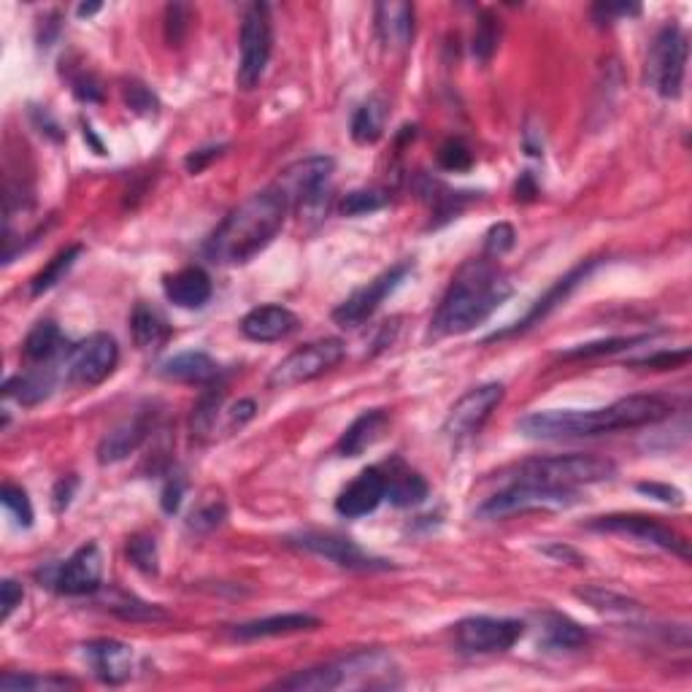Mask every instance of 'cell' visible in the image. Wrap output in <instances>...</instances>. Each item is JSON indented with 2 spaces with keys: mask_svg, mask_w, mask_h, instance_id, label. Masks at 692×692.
Wrapping results in <instances>:
<instances>
[{
  "mask_svg": "<svg viewBox=\"0 0 692 692\" xmlns=\"http://www.w3.org/2000/svg\"><path fill=\"white\" fill-rule=\"evenodd\" d=\"M674 406L660 395H628L603 409H549L533 411L519 419V433L536 441H560V438H592L614 430H633L657 425L671 417Z\"/></svg>",
  "mask_w": 692,
  "mask_h": 692,
  "instance_id": "cell-1",
  "label": "cell"
},
{
  "mask_svg": "<svg viewBox=\"0 0 692 692\" xmlns=\"http://www.w3.org/2000/svg\"><path fill=\"white\" fill-rule=\"evenodd\" d=\"M287 211L290 206L276 187L255 192L219 222V228L206 241V255L219 265H244L255 260L279 236Z\"/></svg>",
  "mask_w": 692,
  "mask_h": 692,
  "instance_id": "cell-2",
  "label": "cell"
},
{
  "mask_svg": "<svg viewBox=\"0 0 692 692\" xmlns=\"http://www.w3.org/2000/svg\"><path fill=\"white\" fill-rule=\"evenodd\" d=\"M511 295V284L490 260H471L460 268L455 282L449 284L444 301L433 317L436 336H460L482 325L492 311Z\"/></svg>",
  "mask_w": 692,
  "mask_h": 692,
  "instance_id": "cell-3",
  "label": "cell"
},
{
  "mask_svg": "<svg viewBox=\"0 0 692 692\" xmlns=\"http://www.w3.org/2000/svg\"><path fill=\"white\" fill-rule=\"evenodd\" d=\"M401 674L398 665L382 649H363L341 657L336 663L317 665L306 671H295L276 687L295 692H330V690H387L398 687Z\"/></svg>",
  "mask_w": 692,
  "mask_h": 692,
  "instance_id": "cell-4",
  "label": "cell"
},
{
  "mask_svg": "<svg viewBox=\"0 0 692 692\" xmlns=\"http://www.w3.org/2000/svg\"><path fill=\"white\" fill-rule=\"evenodd\" d=\"M617 474V465L598 455H549L530 457L511 468L514 482L544 484V487H568L576 490L582 484L606 482Z\"/></svg>",
  "mask_w": 692,
  "mask_h": 692,
  "instance_id": "cell-5",
  "label": "cell"
},
{
  "mask_svg": "<svg viewBox=\"0 0 692 692\" xmlns=\"http://www.w3.org/2000/svg\"><path fill=\"white\" fill-rule=\"evenodd\" d=\"M579 503V492L568 487H544V484L511 482L506 490L495 492L492 498L476 509V517L482 519H506L511 514L541 509H571Z\"/></svg>",
  "mask_w": 692,
  "mask_h": 692,
  "instance_id": "cell-6",
  "label": "cell"
},
{
  "mask_svg": "<svg viewBox=\"0 0 692 692\" xmlns=\"http://www.w3.org/2000/svg\"><path fill=\"white\" fill-rule=\"evenodd\" d=\"M687 57H690V41L679 25H668L660 30L655 44L649 49L647 82L668 101H676L682 95L684 73H687Z\"/></svg>",
  "mask_w": 692,
  "mask_h": 692,
  "instance_id": "cell-7",
  "label": "cell"
},
{
  "mask_svg": "<svg viewBox=\"0 0 692 692\" xmlns=\"http://www.w3.org/2000/svg\"><path fill=\"white\" fill-rule=\"evenodd\" d=\"M274 52V22H271V6L252 3L241 22V63H238V87L252 90L260 84L265 65Z\"/></svg>",
  "mask_w": 692,
  "mask_h": 692,
  "instance_id": "cell-8",
  "label": "cell"
},
{
  "mask_svg": "<svg viewBox=\"0 0 692 692\" xmlns=\"http://www.w3.org/2000/svg\"><path fill=\"white\" fill-rule=\"evenodd\" d=\"M346 355V346L341 338H322V341H311V344L295 349L276 365L268 384L274 390H287V387H298L311 379H319L328 374L330 368H336Z\"/></svg>",
  "mask_w": 692,
  "mask_h": 692,
  "instance_id": "cell-9",
  "label": "cell"
},
{
  "mask_svg": "<svg viewBox=\"0 0 692 692\" xmlns=\"http://www.w3.org/2000/svg\"><path fill=\"white\" fill-rule=\"evenodd\" d=\"M503 398H506V387L501 382H490L468 390L449 409L447 419H444V436L452 438V441H463V438L479 433L484 422L492 417V411L501 406Z\"/></svg>",
  "mask_w": 692,
  "mask_h": 692,
  "instance_id": "cell-10",
  "label": "cell"
},
{
  "mask_svg": "<svg viewBox=\"0 0 692 692\" xmlns=\"http://www.w3.org/2000/svg\"><path fill=\"white\" fill-rule=\"evenodd\" d=\"M119 363V346L109 333H92L84 341L73 346L68 355V379L73 384H84V387H95V384L106 382Z\"/></svg>",
  "mask_w": 692,
  "mask_h": 692,
  "instance_id": "cell-11",
  "label": "cell"
},
{
  "mask_svg": "<svg viewBox=\"0 0 692 692\" xmlns=\"http://www.w3.org/2000/svg\"><path fill=\"white\" fill-rule=\"evenodd\" d=\"M525 633V625L519 620H506V617H468L457 622L455 638L457 647L474 655H495V652H509Z\"/></svg>",
  "mask_w": 692,
  "mask_h": 692,
  "instance_id": "cell-12",
  "label": "cell"
},
{
  "mask_svg": "<svg viewBox=\"0 0 692 692\" xmlns=\"http://www.w3.org/2000/svg\"><path fill=\"white\" fill-rule=\"evenodd\" d=\"M333 171H336L333 157H306L301 163L290 165L274 187L282 192L287 206H314L322 198V192H328Z\"/></svg>",
  "mask_w": 692,
  "mask_h": 692,
  "instance_id": "cell-13",
  "label": "cell"
},
{
  "mask_svg": "<svg viewBox=\"0 0 692 692\" xmlns=\"http://www.w3.org/2000/svg\"><path fill=\"white\" fill-rule=\"evenodd\" d=\"M411 274V263H398L392 265L390 271H384L382 276H376L374 282H368L365 287H360L357 292H352L336 311H333V319L341 328H360L365 319H371L376 314V309L382 306L384 298L392 295L403 284V279Z\"/></svg>",
  "mask_w": 692,
  "mask_h": 692,
  "instance_id": "cell-14",
  "label": "cell"
},
{
  "mask_svg": "<svg viewBox=\"0 0 692 692\" xmlns=\"http://www.w3.org/2000/svg\"><path fill=\"white\" fill-rule=\"evenodd\" d=\"M292 547L311 552V555L325 557L330 563L349 568V571H384L390 568L387 560L382 557L368 555L365 549H360L352 538L338 536V533H317V530H306L298 536L290 538Z\"/></svg>",
  "mask_w": 692,
  "mask_h": 692,
  "instance_id": "cell-15",
  "label": "cell"
},
{
  "mask_svg": "<svg viewBox=\"0 0 692 692\" xmlns=\"http://www.w3.org/2000/svg\"><path fill=\"white\" fill-rule=\"evenodd\" d=\"M592 530H603V533H622V536H633L638 541H647L655 547L679 555L682 560H690V547L676 530L665 528L657 519L644 517V514H609V517H598L590 522Z\"/></svg>",
  "mask_w": 692,
  "mask_h": 692,
  "instance_id": "cell-16",
  "label": "cell"
},
{
  "mask_svg": "<svg viewBox=\"0 0 692 692\" xmlns=\"http://www.w3.org/2000/svg\"><path fill=\"white\" fill-rule=\"evenodd\" d=\"M103 557L98 544H84L63 565L52 568L49 587L63 595H90L101 590Z\"/></svg>",
  "mask_w": 692,
  "mask_h": 692,
  "instance_id": "cell-17",
  "label": "cell"
},
{
  "mask_svg": "<svg viewBox=\"0 0 692 692\" xmlns=\"http://www.w3.org/2000/svg\"><path fill=\"white\" fill-rule=\"evenodd\" d=\"M387 498V476L382 468H365L355 482H349L336 498V511L341 517H365L379 509Z\"/></svg>",
  "mask_w": 692,
  "mask_h": 692,
  "instance_id": "cell-18",
  "label": "cell"
},
{
  "mask_svg": "<svg viewBox=\"0 0 692 692\" xmlns=\"http://www.w3.org/2000/svg\"><path fill=\"white\" fill-rule=\"evenodd\" d=\"M92 674L106 684H125L133 674V649L114 638H98L84 647Z\"/></svg>",
  "mask_w": 692,
  "mask_h": 692,
  "instance_id": "cell-19",
  "label": "cell"
},
{
  "mask_svg": "<svg viewBox=\"0 0 692 692\" xmlns=\"http://www.w3.org/2000/svg\"><path fill=\"white\" fill-rule=\"evenodd\" d=\"M595 265H598V263H595V260H590V263L576 265L571 274H565L563 279H557V282L552 284V287H549L544 298H538V301L533 303V309H530L528 314H525V317L519 319L514 328L501 330V333H495V336H490V341H498V338L514 336V333H522V330L533 328L538 319H544L549 314V311H555L557 306H560V303H563L565 298H568V295H571V292H574L576 287H579V284H582L584 279L590 276V271H592V268H595Z\"/></svg>",
  "mask_w": 692,
  "mask_h": 692,
  "instance_id": "cell-20",
  "label": "cell"
},
{
  "mask_svg": "<svg viewBox=\"0 0 692 692\" xmlns=\"http://www.w3.org/2000/svg\"><path fill=\"white\" fill-rule=\"evenodd\" d=\"M298 330V317L284 306H257L241 319V333L249 341H260V344H271V341H282L290 333Z\"/></svg>",
  "mask_w": 692,
  "mask_h": 692,
  "instance_id": "cell-21",
  "label": "cell"
},
{
  "mask_svg": "<svg viewBox=\"0 0 692 692\" xmlns=\"http://www.w3.org/2000/svg\"><path fill=\"white\" fill-rule=\"evenodd\" d=\"M163 290L165 298L176 303L179 309H203L211 301L214 287H211L209 274L198 265H192V268H182L176 274L165 276Z\"/></svg>",
  "mask_w": 692,
  "mask_h": 692,
  "instance_id": "cell-22",
  "label": "cell"
},
{
  "mask_svg": "<svg viewBox=\"0 0 692 692\" xmlns=\"http://www.w3.org/2000/svg\"><path fill=\"white\" fill-rule=\"evenodd\" d=\"M146 433H149V419H146L144 414L122 419L119 425H114V428L101 438V444H98V460H101V465L119 463V460L133 455V452L144 444Z\"/></svg>",
  "mask_w": 692,
  "mask_h": 692,
  "instance_id": "cell-23",
  "label": "cell"
},
{
  "mask_svg": "<svg viewBox=\"0 0 692 692\" xmlns=\"http://www.w3.org/2000/svg\"><path fill=\"white\" fill-rule=\"evenodd\" d=\"M376 30L390 49H406L414 38V6L403 0H384L376 6Z\"/></svg>",
  "mask_w": 692,
  "mask_h": 692,
  "instance_id": "cell-24",
  "label": "cell"
},
{
  "mask_svg": "<svg viewBox=\"0 0 692 692\" xmlns=\"http://www.w3.org/2000/svg\"><path fill=\"white\" fill-rule=\"evenodd\" d=\"M390 425V417L384 409L363 411L360 417L344 430V436L338 438V455L360 457L365 449H371L384 436V430Z\"/></svg>",
  "mask_w": 692,
  "mask_h": 692,
  "instance_id": "cell-25",
  "label": "cell"
},
{
  "mask_svg": "<svg viewBox=\"0 0 692 692\" xmlns=\"http://www.w3.org/2000/svg\"><path fill=\"white\" fill-rule=\"evenodd\" d=\"M319 620L314 614H274V617H263V620L244 622L233 628V636L238 641H255V638H274L290 636V633H303V630H317Z\"/></svg>",
  "mask_w": 692,
  "mask_h": 692,
  "instance_id": "cell-26",
  "label": "cell"
},
{
  "mask_svg": "<svg viewBox=\"0 0 692 692\" xmlns=\"http://www.w3.org/2000/svg\"><path fill=\"white\" fill-rule=\"evenodd\" d=\"M160 374L173 382H190V384H209L219 376V363L206 352H182V355L165 360Z\"/></svg>",
  "mask_w": 692,
  "mask_h": 692,
  "instance_id": "cell-27",
  "label": "cell"
},
{
  "mask_svg": "<svg viewBox=\"0 0 692 692\" xmlns=\"http://www.w3.org/2000/svg\"><path fill=\"white\" fill-rule=\"evenodd\" d=\"M130 333L138 349H160L171 338V328L157 309L138 303L130 317Z\"/></svg>",
  "mask_w": 692,
  "mask_h": 692,
  "instance_id": "cell-28",
  "label": "cell"
},
{
  "mask_svg": "<svg viewBox=\"0 0 692 692\" xmlns=\"http://www.w3.org/2000/svg\"><path fill=\"white\" fill-rule=\"evenodd\" d=\"M52 384H55L52 374L44 371V368H38V371H28V374L11 376L9 382L3 384V390H6L9 398L22 403V406H36L44 398H49Z\"/></svg>",
  "mask_w": 692,
  "mask_h": 692,
  "instance_id": "cell-29",
  "label": "cell"
},
{
  "mask_svg": "<svg viewBox=\"0 0 692 692\" xmlns=\"http://www.w3.org/2000/svg\"><path fill=\"white\" fill-rule=\"evenodd\" d=\"M387 498L395 506H419L428 498V482L409 468H403L398 474L387 476Z\"/></svg>",
  "mask_w": 692,
  "mask_h": 692,
  "instance_id": "cell-30",
  "label": "cell"
},
{
  "mask_svg": "<svg viewBox=\"0 0 692 692\" xmlns=\"http://www.w3.org/2000/svg\"><path fill=\"white\" fill-rule=\"evenodd\" d=\"M384 119H387L384 101L371 98L352 117V138H355L357 144H376L384 133Z\"/></svg>",
  "mask_w": 692,
  "mask_h": 692,
  "instance_id": "cell-31",
  "label": "cell"
},
{
  "mask_svg": "<svg viewBox=\"0 0 692 692\" xmlns=\"http://www.w3.org/2000/svg\"><path fill=\"white\" fill-rule=\"evenodd\" d=\"M60 349H63V333H60V328H57L52 319L38 322L36 328L28 333V338H25V355H28L33 363H46V360H52Z\"/></svg>",
  "mask_w": 692,
  "mask_h": 692,
  "instance_id": "cell-32",
  "label": "cell"
},
{
  "mask_svg": "<svg viewBox=\"0 0 692 692\" xmlns=\"http://www.w3.org/2000/svg\"><path fill=\"white\" fill-rule=\"evenodd\" d=\"M544 638L555 649H579L587 644V630L565 614H544Z\"/></svg>",
  "mask_w": 692,
  "mask_h": 692,
  "instance_id": "cell-33",
  "label": "cell"
},
{
  "mask_svg": "<svg viewBox=\"0 0 692 692\" xmlns=\"http://www.w3.org/2000/svg\"><path fill=\"white\" fill-rule=\"evenodd\" d=\"M79 255H82V246L73 244V246H68V249H63V252H60L57 257H52L44 271L33 276V282H30V292H33V295H44V292L52 290L57 282H63L65 274H68V271L73 268V263L79 260Z\"/></svg>",
  "mask_w": 692,
  "mask_h": 692,
  "instance_id": "cell-34",
  "label": "cell"
},
{
  "mask_svg": "<svg viewBox=\"0 0 692 692\" xmlns=\"http://www.w3.org/2000/svg\"><path fill=\"white\" fill-rule=\"evenodd\" d=\"M576 598L584 601L587 606H592L595 611H617V614H630V611H641V603L622 595V592H614L609 587H584V590H576Z\"/></svg>",
  "mask_w": 692,
  "mask_h": 692,
  "instance_id": "cell-35",
  "label": "cell"
},
{
  "mask_svg": "<svg viewBox=\"0 0 692 692\" xmlns=\"http://www.w3.org/2000/svg\"><path fill=\"white\" fill-rule=\"evenodd\" d=\"M76 687V682L65 676H36V674H6L0 679L3 692H57Z\"/></svg>",
  "mask_w": 692,
  "mask_h": 692,
  "instance_id": "cell-36",
  "label": "cell"
},
{
  "mask_svg": "<svg viewBox=\"0 0 692 692\" xmlns=\"http://www.w3.org/2000/svg\"><path fill=\"white\" fill-rule=\"evenodd\" d=\"M649 336H630V338H603V341H592V344H582L576 349H568L563 352V360H590V357H601V355H614V352H622V349H630L633 344H641L647 341Z\"/></svg>",
  "mask_w": 692,
  "mask_h": 692,
  "instance_id": "cell-37",
  "label": "cell"
},
{
  "mask_svg": "<svg viewBox=\"0 0 692 692\" xmlns=\"http://www.w3.org/2000/svg\"><path fill=\"white\" fill-rule=\"evenodd\" d=\"M109 609L117 614L119 620H128V622H165L168 620V614H165L160 606L136 601V598H119V601L111 603Z\"/></svg>",
  "mask_w": 692,
  "mask_h": 692,
  "instance_id": "cell-38",
  "label": "cell"
},
{
  "mask_svg": "<svg viewBox=\"0 0 692 692\" xmlns=\"http://www.w3.org/2000/svg\"><path fill=\"white\" fill-rule=\"evenodd\" d=\"M128 557L130 563L136 565L138 571L146 576L157 574V568H160V557H157V544L152 536H133L128 544Z\"/></svg>",
  "mask_w": 692,
  "mask_h": 692,
  "instance_id": "cell-39",
  "label": "cell"
},
{
  "mask_svg": "<svg viewBox=\"0 0 692 692\" xmlns=\"http://www.w3.org/2000/svg\"><path fill=\"white\" fill-rule=\"evenodd\" d=\"M438 165H441L444 171H452V173L468 171V168L474 165V155H471V149H468L465 141H460V138H449L447 144L438 149Z\"/></svg>",
  "mask_w": 692,
  "mask_h": 692,
  "instance_id": "cell-40",
  "label": "cell"
},
{
  "mask_svg": "<svg viewBox=\"0 0 692 692\" xmlns=\"http://www.w3.org/2000/svg\"><path fill=\"white\" fill-rule=\"evenodd\" d=\"M0 501H3V506L14 514V519H17L22 528H30V525H33V506H30L28 492L22 490V487H17V484H3Z\"/></svg>",
  "mask_w": 692,
  "mask_h": 692,
  "instance_id": "cell-41",
  "label": "cell"
},
{
  "mask_svg": "<svg viewBox=\"0 0 692 692\" xmlns=\"http://www.w3.org/2000/svg\"><path fill=\"white\" fill-rule=\"evenodd\" d=\"M219 403H222V392H217V390H209L206 395H203L201 401L195 403V411H192V433L206 436V433L214 428V422H217Z\"/></svg>",
  "mask_w": 692,
  "mask_h": 692,
  "instance_id": "cell-42",
  "label": "cell"
},
{
  "mask_svg": "<svg viewBox=\"0 0 692 692\" xmlns=\"http://www.w3.org/2000/svg\"><path fill=\"white\" fill-rule=\"evenodd\" d=\"M387 203L382 192L374 190H355L349 192L341 203V214L344 217H363V214H371V211H379Z\"/></svg>",
  "mask_w": 692,
  "mask_h": 692,
  "instance_id": "cell-43",
  "label": "cell"
},
{
  "mask_svg": "<svg viewBox=\"0 0 692 692\" xmlns=\"http://www.w3.org/2000/svg\"><path fill=\"white\" fill-rule=\"evenodd\" d=\"M190 28V9L182 6V3H173L165 9V38L168 44L179 46L182 44L184 33Z\"/></svg>",
  "mask_w": 692,
  "mask_h": 692,
  "instance_id": "cell-44",
  "label": "cell"
},
{
  "mask_svg": "<svg viewBox=\"0 0 692 692\" xmlns=\"http://www.w3.org/2000/svg\"><path fill=\"white\" fill-rule=\"evenodd\" d=\"M495 46H498V25H495V19L490 14H484L474 36V55L479 60H490Z\"/></svg>",
  "mask_w": 692,
  "mask_h": 692,
  "instance_id": "cell-45",
  "label": "cell"
},
{
  "mask_svg": "<svg viewBox=\"0 0 692 692\" xmlns=\"http://www.w3.org/2000/svg\"><path fill=\"white\" fill-rule=\"evenodd\" d=\"M690 360V349H679V352H657V355L641 357V360H633L630 365L636 368H652V371H674V368H682Z\"/></svg>",
  "mask_w": 692,
  "mask_h": 692,
  "instance_id": "cell-46",
  "label": "cell"
},
{
  "mask_svg": "<svg viewBox=\"0 0 692 692\" xmlns=\"http://www.w3.org/2000/svg\"><path fill=\"white\" fill-rule=\"evenodd\" d=\"M514 228L511 225H506V222H498L495 228H490V233H487V238H484V252L492 257H501L509 252L511 246H514Z\"/></svg>",
  "mask_w": 692,
  "mask_h": 692,
  "instance_id": "cell-47",
  "label": "cell"
},
{
  "mask_svg": "<svg viewBox=\"0 0 692 692\" xmlns=\"http://www.w3.org/2000/svg\"><path fill=\"white\" fill-rule=\"evenodd\" d=\"M638 14H641V6H636V3H598V6H592V17L598 25H609L614 19L638 17Z\"/></svg>",
  "mask_w": 692,
  "mask_h": 692,
  "instance_id": "cell-48",
  "label": "cell"
},
{
  "mask_svg": "<svg viewBox=\"0 0 692 692\" xmlns=\"http://www.w3.org/2000/svg\"><path fill=\"white\" fill-rule=\"evenodd\" d=\"M125 101H128V106L136 111V114H155L157 111V98L146 90L144 84L138 82H130L128 87H125Z\"/></svg>",
  "mask_w": 692,
  "mask_h": 692,
  "instance_id": "cell-49",
  "label": "cell"
},
{
  "mask_svg": "<svg viewBox=\"0 0 692 692\" xmlns=\"http://www.w3.org/2000/svg\"><path fill=\"white\" fill-rule=\"evenodd\" d=\"M225 503H209V506H201V509L192 511L190 517V528L195 530H211L217 528V525H222V519H225Z\"/></svg>",
  "mask_w": 692,
  "mask_h": 692,
  "instance_id": "cell-50",
  "label": "cell"
},
{
  "mask_svg": "<svg viewBox=\"0 0 692 692\" xmlns=\"http://www.w3.org/2000/svg\"><path fill=\"white\" fill-rule=\"evenodd\" d=\"M638 492H644V495H649V498H655V501L674 503V506H682V503H684L682 492L676 490V487H671V484L641 482V484H638Z\"/></svg>",
  "mask_w": 692,
  "mask_h": 692,
  "instance_id": "cell-51",
  "label": "cell"
},
{
  "mask_svg": "<svg viewBox=\"0 0 692 692\" xmlns=\"http://www.w3.org/2000/svg\"><path fill=\"white\" fill-rule=\"evenodd\" d=\"M22 598H25L22 584H17L14 579H6V582L0 584V606H3V620H9L11 611L17 609L19 603H22Z\"/></svg>",
  "mask_w": 692,
  "mask_h": 692,
  "instance_id": "cell-52",
  "label": "cell"
},
{
  "mask_svg": "<svg viewBox=\"0 0 692 692\" xmlns=\"http://www.w3.org/2000/svg\"><path fill=\"white\" fill-rule=\"evenodd\" d=\"M222 155V146H211V149H198V152H192L187 160H184V165H187V171L190 173H201L206 165L211 163V160H217V157Z\"/></svg>",
  "mask_w": 692,
  "mask_h": 692,
  "instance_id": "cell-53",
  "label": "cell"
},
{
  "mask_svg": "<svg viewBox=\"0 0 692 692\" xmlns=\"http://www.w3.org/2000/svg\"><path fill=\"white\" fill-rule=\"evenodd\" d=\"M257 414V403L252 401V398H244V401H238L233 409H230V425L233 428H241V425H246L249 419H255Z\"/></svg>",
  "mask_w": 692,
  "mask_h": 692,
  "instance_id": "cell-54",
  "label": "cell"
},
{
  "mask_svg": "<svg viewBox=\"0 0 692 692\" xmlns=\"http://www.w3.org/2000/svg\"><path fill=\"white\" fill-rule=\"evenodd\" d=\"M544 555H549V557H555V560H565V563H571V565H579L582 568L587 560H584L576 549H571V547H563V544H549V547H544L541 549Z\"/></svg>",
  "mask_w": 692,
  "mask_h": 692,
  "instance_id": "cell-55",
  "label": "cell"
},
{
  "mask_svg": "<svg viewBox=\"0 0 692 692\" xmlns=\"http://www.w3.org/2000/svg\"><path fill=\"white\" fill-rule=\"evenodd\" d=\"M182 495H184V484L179 482V479L168 482V487L163 490V509L168 511V514H173V511L182 506Z\"/></svg>",
  "mask_w": 692,
  "mask_h": 692,
  "instance_id": "cell-56",
  "label": "cell"
},
{
  "mask_svg": "<svg viewBox=\"0 0 692 692\" xmlns=\"http://www.w3.org/2000/svg\"><path fill=\"white\" fill-rule=\"evenodd\" d=\"M73 487H76V479H63V482H57V490H55V509L57 511H63L65 506L71 503Z\"/></svg>",
  "mask_w": 692,
  "mask_h": 692,
  "instance_id": "cell-57",
  "label": "cell"
},
{
  "mask_svg": "<svg viewBox=\"0 0 692 692\" xmlns=\"http://www.w3.org/2000/svg\"><path fill=\"white\" fill-rule=\"evenodd\" d=\"M73 92H76L82 101H101V90L95 87V82H92V79H76V87H73Z\"/></svg>",
  "mask_w": 692,
  "mask_h": 692,
  "instance_id": "cell-58",
  "label": "cell"
},
{
  "mask_svg": "<svg viewBox=\"0 0 692 692\" xmlns=\"http://www.w3.org/2000/svg\"><path fill=\"white\" fill-rule=\"evenodd\" d=\"M95 11H101V3H84L79 6V17H92Z\"/></svg>",
  "mask_w": 692,
  "mask_h": 692,
  "instance_id": "cell-59",
  "label": "cell"
}]
</instances>
